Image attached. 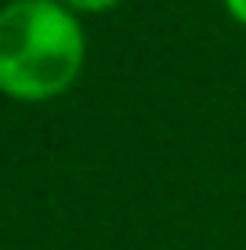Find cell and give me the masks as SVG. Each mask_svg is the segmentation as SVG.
I'll list each match as a JSON object with an SVG mask.
<instances>
[{
    "instance_id": "obj_1",
    "label": "cell",
    "mask_w": 246,
    "mask_h": 250,
    "mask_svg": "<svg viewBox=\"0 0 246 250\" xmlns=\"http://www.w3.org/2000/svg\"><path fill=\"white\" fill-rule=\"evenodd\" d=\"M87 37L62 0H11L0 7V91L22 102L62 94L80 76Z\"/></svg>"
},
{
    "instance_id": "obj_2",
    "label": "cell",
    "mask_w": 246,
    "mask_h": 250,
    "mask_svg": "<svg viewBox=\"0 0 246 250\" xmlns=\"http://www.w3.org/2000/svg\"><path fill=\"white\" fill-rule=\"evenodd\" d=\"M65 7H69L73 15H101L109 11V7H116L120 0H62Z\"/></svg>"
},
{
    "instance_id": "obj_3",
    "label": "cell",
    "mask_w": 246,
    "mask_h": 250,
    "mask_svg": "<svg viewBox=\"0 0 246 250\" xmlns=\"http://www.w3.org/2000/svg\"><path fill=\"white\" fill-rule=\"evenodd\" d=\"M221 4H225V11L232 15L239 25H246V0H221Z\"/></svg>"
}]
</instances>
